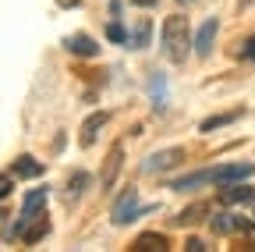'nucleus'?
I'll return each instance as SVG.
<instances>
[{
    "label": "nucleus",
    "mask_w": 255,
    "mask_h": 252,
    "mask_svg": "<svg viewBox=\"0 0 255 252\" xmlns=\"http://www.w3.org/2000/svg\"><path fill=\"white\" fill-rule=\"evenodd\" d=\"M181 149H163V153H152L149 160L142 164V171L145 174H159V171H167V167H174V164H181Z\"/></svg>",
    "instance_id": "0eeeda50"
},
{
    "label": "nucleus",
    "mask_w": 255,
    "mask_h": 252,
    "mask_svg": "<svg viewBox=\"0 0 255 252\" xmlns=\"http://www.w3.org/2000/svg\"><path fill=\"white\" fill-rule=\"evenodd\" d=\"M131 4H138V7H156V0H131Z\"/></svg>",
    "instance_id": "b1692460"
},
{
    "label": "nucleus",
    "mask_w": 255,
    "mask_h": 252,
    "mask_svg": "<svg viewBox=\"0 0 255 252\" xmlns=\"http://www.w3.org/2000/svg\"><path fill=\"white\" fill-rule=\"evenodd\" d=\"M43 203H46V188H36V192H28V196H25V206H21V217H18V224H14V235H18V231L28 224V220H36V217H39Z\"/></svg>",
    "instance_id": "7ed1b4c3"
},
{
    "label": "nucleus",
    "mask_w": 255,
    "mask_h": 252,
    "mask_svg": "<svg viewBox=\"0 0 255 252\" xmlns=\"http://www.w3.org/2000/svg\"><path fill=\"white\" fill-rule=\"evenodd\" d=\"M209 228L216 231V235H238V231H252V224L245 217H234V213H216L213 220H209Z\"/></svg>",
    "instance_id": "39448f33"
},
{
    "label": "nucleus",
    "mask_w": 255,
    "mask_h": 252,
    "mask_svg": "<svg viewBox=\"0 0 255 252\" xmlns=\"http://www.w3.org/2000/svg\"><path fill=\"white\" fill-rule=\"evenodd\" d=\"M216 28H220V21H216V18H206V21H202V28L195 32V53H199V57H209V53H213Z\"/></svg>",
    "instance_id": "6e6552de"
},
{
    "label": "nucleus",
    "mask_w": 255,
    "mask_h": 252,
    "mask_svg": "<svg viewBox=\"0 0 255 252\" xmlns=\"http://www.w3.org/2000/svg\"><path fill=\"white\" fill-rule=\"evenodd\" d=\"M14 188V174H0V199H7Z\"/></svg>",
    "instance_id": "6ab92c4d"
},
{
    "label": "nucleus",
    "mask_w": 255,
    "mask_h": 252,
    "mask_svg": "<svg viewBox=\"0 0 255 252\" xmlns=\"http://www.w3.org/2000/svg\"><path fill=\"white\" fill-rule=\"evenodd\" d=\"M64 46H68L75 57H96V53H100L96 39H89L85 32H78V36H68V39H64Z\"/></svg>",
    "instance_id": "9b49d317"
},
{
    "label": "nucleus",
    "mask_w": 255,
    "mask_h": 252,
    "mask_svg": "<svg viewBox=\"0 0 255 252\" xmlns=\"http://www.w3.org/2000/svg\"><path fill=\"white\" fill-rule=\"evenodd\" d=\"M255 174L252 164H227V167H213V181L216 185H231V181H248Z\"/></svg>",
    "instance_id": "20e7f679"
},
{
    "label": "nucleus",
    "mask_w": 255,
    "mask_h": 252,
    "mask_svg": "<svg viewBox=\"0 0 255 252\" xmlns=\"http://www.w3.org/2000/svg\"><path fill=\"white\" fill-rule=\"evenodd\" d=\"M135 213H138V192H135V188H128V192L117 199V206H114V224H117V228L131 224Z\"/></svg>",
    "instance_id": "f03ea898"
},
{
    "label": "nucleus",
    "mask_w": 255,
    "mask_h": 252,
    "mask_svg": "<svg viewBox=\"0 0 255 252\" xmlns=\"http://www.w3.org/2000/svg\"><path fill=\"white\" fill-rule=\"evenodd\" d=\"M107 39H110V43H128L124 25H117V21H114V25H107Z\"/></svg>",
    "instance_id": "a211bd4d"
},
{
    "label": "nucleus",
    "mask_w": 255,
    "mask_h": 252,
    "mask_svg": "<svg viewBox=\"0 0 255 252\" xmlns=\"http://www.w3.org/2000/svg\"><path fill=\"white\" fill-rule=\"evenodd\" d=\"M121 164H124V146L117 142V146L110 149V160L103 164V188H110V185L117 181V174H121Z\"/></svg>",
    "instance_id": "f8f14e48"
},
{
    "label": "nucleus",
    "mask_w": 255,
    "mask_h": 252,
    "mask_svg": "<svg viewBox=\"0 0 255 252\" xmlns=\"http://www.w3.org/2000/svg\"><path fill=\"white\" fill-rule=\"evenodd\" d=\"M199 213H202V206H191V210H184V213L177 217V224H188V220H199Z\"/></svg>",
    "instance_id": "aec40b11"
},
{
    "label": "nucleus",
    "mask_w": 255,
    "mask_h": 252,
    "mask_svg": "<svg viewBox=\"0 0 255 252\" xmlns=\"http://www.w3.org/2000/svg\"><path fill=\"white\" fill-rule=\"evenodd\" d=\"M89 188V174L85 171H78V174H71V181H68V199H75V196H82Z\"/></svg>",
    "instance_id": "dca6fc26"
},
{
    "label": "nucleus",
    "mask_w": 255,
    "mask_h": 252,
    "mask_svg": "<svg viewBox=\"0 0 255 252\" xmlns=\"http://www.w3.org/2000/svg\"><path fill=\"white\" fill-rule=\"evenodd\" d=\"M202 249H206V245H202L199 238H188V252H202Z\"/></svg>",
    "instance_id": "4be33fe9"
},
{
    "label": "nucleus",
    "mask_w": 255,
    "mask_h": 252,
    "mask_svg": "<svg viewBox=\"0 0 255 252\" xmlns=\"http://www.w3.org/2000/svg\"><path fill=\"white\" fill-rule=\"evenodd\" d=\"M82 0H57V7H78Z\"/></svg>",
    "instance_id": "5701e85b"
},
{
    "label": "nucleus",
    "mask_w": 255,
    "mask_h": 252,
    "mask_svg": "<svg viewBox=\"0 0 255 252\" xmlns=\"http://www.w3.org/2000/svg\"><path fill=\"white\" fill-rule=\"evenodd\" d=\"M135 249L138 252H167V238L163 235H138Z\"/></svg>",
    "instance_id": "2eb2a0df"
},
{
    "label": "nucleus",
    "mask_w": 255,
    "mask_h": 252,
    "mask_svg": "<svg viewBox=\"0 0 255 252\" xmlns=\"http://www.w3.org/2000/svg\"><path fill=\"white\" fill-rule=\"evenodd\" d=\"M107 121H110V114H107V110L89 114V117H85V124H82V139H78V142H82V146H92V142H96V135H100V128H103Z\"/></svg>",
    "instance_id": "1a4fd4ad"
},
{
    "label": "nucleus",
    "mask_w": 255,
    "mask_h": 252,
    "mask_svg": "<svg viewBox=\"0 0 255 252\" xmlns=\"http://www.w3.org/2000/svg\"><path fill=\"white\" fill-rule=\"evenodd\" d=\"M46 231H50V217H46V213H39L36 220H28V224L18 231V238H21L25 245H36V242H39Z\"/></svg>",
    "instance_id": "9d476101"
},
{
    "label": "nucleus",
    "mask_w": 255,
    "mask_h": 252,
    "mask_svg": "<svg viewBox=\"0 0 255 252\" xmlns=\"http://www.w3.org/2000/svg\"><path fill=\"white\" fill-rule=\"evenodd\" d=\"M231 121H238V114H216V117H206L199 128L202 132H213V128H223V124H231Z\"/></svg>",
    "instance_id": "f3484780"
},
{
    "label": "nucleus",
    "mask_w": 255,
    "mask_h": 252,
    "mask_svg": "<svg viewBox=\"0 0 255 252\" xmlns=\"http://www.w3.org/2000/svg\"><path fill=\"white\" fill-rule=\"evenodd\" d=\"M241 57H245V60H255V36H248V39H245V46H241Z\"/></svg>",
    "instance_id": "412c9836"
},
{
    "label": "nucleus",
    "mask_w": 255,
    "mask_h": 252,
    "mask_svg": "<svg viewBox=\"0 0 255 252\" xmlns=\"http://www.w3.org/2000/svg\"><path fill=\"white\" fill-rule=\"evenodd\" d=\"M220 199L227 206H238V203H255V188H248L245 181H231L220 188Z\"/></svg>",
    "instance_id": "423d86ee"
},
{
    "label": "nucleus",
    "mask_w": 255,
    "mask_h": 252,
    "mask_svg": "<svg viewBox=\"0 0 255 252\" xmlns=\"http://www.w3.org/2000/svg\"><path fill=\"white\" fill-rule=\"evenodd\" d=\"M149 36H152L149 18H138V25L128 32V46H131V50H145V46H149Z\"/></svg>",
    "instance_id": "ddd939ff"
},
{
    "label": "nucleus",
    "mask_w": 255,
    "mask_h": 252,
    "mask_svg": "<svg viewBox=\"0 0 255 252\" xmlns=\"http://www.w3.org/2000/svg\"><path fill=\"white\" fill-rule=\"evenodd\" d=\"M159 46H163V57L170 64H184L188 53H191V28H188V18L184 14H174L163 21L159 28Z\"/></svg>",
    "instance_id": "f257e3e1"
},
{
    "label": "nucleus",
    "mask_w": 255,
    "mask_h": 252,
    "mask_svg": "<svg viewBox=\"0 0 255 252\" xmlns=\"http://www.w3.org/2000/svg\"><path fill=\"white\" fill-rule=\"evenodd\" d=\"M11 174H14V178H39V174H43V164L32 160V156H18L14 167H11Z\"/></svg>",
    "instance_id": "4468645a"
}]
</instances>
